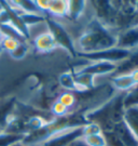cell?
I'll list each match as a JSON object with an SVG mask.
<instances>
[{
  "label": "cell",
  "instance_id": "cell-1",
  "mask_svg": "<svg viewBox=\"0 0 138 146\" xmlns=\"http://www.w3.org/2000/svg\"><path fill=\"white\" fill-rule=\"evenodd\" d=\"M117 47V35L97 19H93L78 38L76 49L78 53H94Z\"/></svg>",
  "mask_w": 138,
  "mask_h": 146
},
{
  "label": "cell",
  "instance_id": "cell-2",
  "mask_svg": "<svg viewBox=\"0 0 138 146\" xmlns=\"http://www.w3.org/2000/svg\"><path fill=\"white\" fill-rule=\"evenodd\" d=\"M124 96L125 95H117L105 105L87 113L85 120L87 122L97 123L102 132L112 130L114 125L123 120V113L125 110Z\"/></svg>",
  "mask_w": 138,
  "mask_h": 146
},
{
  "label": "cell",
  "instance_id": "cell-3",
  "mask_svg": "<svg viewBox=\"0 0 138 146\" xmlns=\"http://www.w3.org/2000/svg\"><path fill=\"white\" fill-rule=\"evenodd\" d=\"M46 24L48 26L49 31L52 34V36L54 37L57 47H61L63 49H65L70 55L76 56L78 54L76 44L72 40L71 36L66 31V28L63 26L59 22L55 21L53 19H50V17L46 19Z\"/></svg>",
  "mask_w": 138,
  "mask_h": 146
},
{
  "label": "cell",
  "instance_id": "cell-4",
  "mask_svg": "<svg viewBox=\"0 0 138 146\" xmlns=\"http://www.w3.org/2000/svg\"><path fill=\"white\" fill-rule=\"evenodd\" d=\"M134 51L114 47V48H111V49L104 50V51H99V52L78 53V54L81 58H86V60L91 61V62H99L100 61V62H110V63H114V64H118V63L126 61L127 58H131V55L133 54Z\"/></svg>",
  "mask_w": 138,
  "mask_h": 146
},
{
  "label": "cell",
  "instance_id": "cell-5",
  "mask_svg": "<svg viewBox=\"0 0 138 146\" xmlns=\"http://www.w3.org/2000/svg\"><path fill=\"white\" fill-rule=\"evenodd\" d=\"M82 127L83 125H79L59 131L40 146H68L75 140L82 137Z\"/></svg>",
  "mask_w": 138,
  "mask_h": 146
},
{
  "label": "cell",
  "instance_id": "cell-6",
  "mask_svg": "<svg viewBox=\"0 0 138 146\" xmlns=\"http://www.w3.org/2000/svg\"><path fill=\"white\" fill-rule=\"evenodd\" d=\"M117 47L131 51L138 49V25L126 27L117 35Z\"/></svg>",
  "mask_w": 138,
  "mask_h": 146
},
{
  "label": "cell",
  "instance_id": "cell-7",
  "mask_svg": "<svg viewBox=\"0 0 138 146\" xmlns=\"http://www.w3.org/2000/svg\"><path fill=\"white\" fill-rule=\"evenodd\" d=\"M118 69V64L110 62H92L87 64L85 66L78 69L76 74H87L93 77L96 76H102V75H109L111 73L117 72Z\"/></svg>",
  "mask_w": 138,
  "mask_h": 146
},
{
  "label": "cell",
  "instance_id": "cell-8",
  "mask_svg": "<svg viewBox=\"0 0 138 146\" xmlns=\"http://www.w3.org/2000/svg\"><path fill=\"white\" fill-rule=\"evenodd\" d=\"M34 47L37 52L49 53L57 48L56 41L50 31H43L37 35L34 39Z\"/></svg>",
  "mask_w": 138,
  "mask_h": 146
},
{
  "label": "cell",
  "instance_id": "cell-9",
  "mask_svg": "<svg viewBox=\"0 0 138 146\" xmlns=\"http://www.w3.org/2000/svg\"><path fill=\"white\" fill-rule=\"evenodd\" d=\"M123 122L138 140V105H133L124 110Z\"/></svg>",
  "mask_w": 138,
  "mask_h": 146
},
{
  "label": "cell",
  "instance_id": "cell-10",
  "mask_svg": "<svg viewBox=\"0 0 138 146\" xmlns=\"http://www.w3.org/2000/svg\"><path fill=\"white\" fill-rule=\"evenodd\" d=\"M112 131L118 135L124 146H138V140L129 131L126 125L123 122V120L113 127Z\"/></svg>",
  "mask_w": 138,
  "mask_h": 146
},
{
  "label": "cell",
  "instance_id": "cell-11",
  "mask_svg": "<svg viewBox=\"0 0 138 146\" xmlns=\"http://www.w3.org/2000/svg\"><path fill=\"white\" fill-rule=\"evenodd\" d=\"M111 84H112L113 88L119 91H129L136 87L129 73L118 74L117 76H114L111 79Z\"/></svg>",
  "mask_w": 138,
  "mask_h": 146
},
{
  "label": "cell",
  "instance_id": "cell-12",
  "mask_svg": "<svg viewBox=\"0 0 138 146\" xmlns=\"http://www.w3.org/2000/svg\"><path fill=\"white\" fill-rule=\"evenodd\" d=\"M73 75H75V81L77 84V92H86V91L94 88L95 77H93L91 75H87V74L73 73Z\"/></svg>",
  "mask_w": 138,
  "mask_h": 146
},
{
  "label": "cell",
  "instance_id": "cell-13",
  "mask_svg": "<svg viewBox=\"0 0 138 146\" xmlns=\"http://www.w3.org/2000/svg\"><path fill=\"white\" fill-rule=\"evenodd\" d=\"M86 1L84 0H70L68 1V14L67 16L71 20H79L85 11Z\"/></svg>",
  "mask_w": 138,
  "mask_h": 146
},
{
  "label": "cell",
  "instance_id": "cell-14",
  "mask_svg": "<svg viewBox=\"0 0 138 146\" xmlns=\"http://www.w3.org/2000/svg\"><path fill=\"white\" fill-rule=\"evenodd\" d=\"M48 12L53 17H65L68 14V1L51 0Z\"/></svg>",
  "mask_w": 138,
  "mask_h": 146
},
{
  "label": "cell",
  "instance_id": "cell-15",
  "mask_svg": "<svg viewBox=\"0 0 138 146\" xmlns=\"http://www.w3.org/2000/svg\"><path fill=\"white\" fill-rule=\"evenodd\" d=\"M58 82L61 86V88H64L66 91L77 92V84L75 81V75L71 72H66V73L61 74L58 79Z\"/></svg>",
  "mask_w": 138,
  "mask_h": 146
},
{
  "label": "cell",
  "instance_id": "cell-16",
  "mask_svg": "<svg viewBox=\"0 0 138 146\" xmlns=\"http://www.w3.org/2000/svg\"><path fill=\"white\" fill-rule=\"evenodd\" d=\"M15 7L22 12L25 13H37V14H42L38 7L36 5L35 0H22V1H13Z\"/></svg>",
  "mask_w": 138,
  "mask_h": 146
},
{
  "label": "cell",
  "instance_id": "cell-17",
  "mask_svg": "<svg viewBox=\"0 0 138 146\" xmlns=\"http://www.w3.org/2000/svg\"><path fill=\"white\" fill-rule=\"evenodd\" d=\"M25 135H20V134H13L9 133L5 131L0 132V146H11L16 142L23 141Z\"/></svg>",
  "mask_w": 138,
  "mask_h": 146
},
{
  "label": "cell",
  "instance_id": "cell-18",
  "mask_svg": "<svg viewBox=\"0 0 138 146\" xmlns=\"http://www.w3.org/2000/svg\"><path fill=\"white\" fill-rule=\"evenodd\" d=\"M57 101L61 103L65 107H67L68 110H70L72 107L76 106L77 103V96L75 92H70V91H65L61 94H59V96L57 98Z\"/></svg>",
  "mask_w": 138,
  "mask_h": 146
},
{
  "label": "cell",
  "instance_id": "cell-19",
  "mask_svg": "<svg viewBox=\"0 0 138 146\" xmlns=\"http://www.w3.org/2000/svg\"><path fill=\"white\" fill-rule=\"evenodd\" d=\"M82 139L87 146H107L106 139H105V135L102 133L82 136Z\"/></svg>",
  "mask_w": 138,
  "mask_h": 146
},
{
  "label": "cell",
  "instance_id": "cell-20",
  "mask_svg": "<svg viewBox=\"0 0 138 146\" xmlns=\"http://www.w3.org/2000/svg\"><path fill=\"white\" fill-rule=\"evenodd\" d=\"M20 42H23V41H20V40H17V39H15V38H12V37H10V36H5V35H3L2 41H1V43H0V47L10 54L11 52H13L16 48L20 46Z\"/></svg>",
  "mask_w": 138,
  "mask_h": 146
},
{
  "label": "cell",
  "instance_id": "cell-21",
  "mask_svg": "<svg viewBox=\"0 0 138 146\" xmlns=\"http://www.w3.org/2000/svg\"><path fill=\"white\" fill-rule=\"evenodd\" d=\"M69 110L67 107H65L64 105L59 103L58 101L53 102V104L51 105V113L52 115L55 118H61V117H66L67 115H69Z\"/></svg>",
  "mask_w": 138,
  "mask_h": 146
},
{
  "label": "cell",
  "instance_id": "cell-22",
  "mask_svg": "<svg viewBox=\"0 0 138 146\" xmlns=\"http://www.w3.org/2000/svg\"><path fill=\"white\" fill-rule=\"evenodd\" d=\"M100 133H102V128L95 122H87L82 127V136L100 134Z\"/></svg>",
  "mask_w": 138,
  "mask_h": 146
},
{
  "label": "cell",
  "instance_id": "cell-23",
  "mask_svg": "<svg viewBox=\"0 0 138 146\" xmlns=\"http://www.w3.org/2000/svg\"><path fill=\"white\" fill-rule=\"evenodd\" d=\"M27 53H28V46H27V43L23 41L20 42V46L16 48L13 52L10 53V55L12 58H14L16 61H20V60H23L25 58Z\"/></svg>",
  "mask_w": 138,
  "mask_h": 146
},
{
  "label": "cell",
  "instance_id": "cell-24",
  "mask_svg": "<svg viewBox=\"0 0 138 146\" xmlns=\"http://www.w3.org/2000/svg\"><path fill=\"white\" fill-rule=\"evenodd\" d=\"M102 134L105 135L107 146H124L123 143L121 142V140L119 139L118 135L112 130L105 131V132H102Z\"/></svg>",
  "mask_w": 138,
  "mask_h": 146
},
{
  "label": "cell",
  "instance_id": "cell-25",
  "mask_svg": "<svg viewBox=\"0 0 138 146\" xmlns=\"http://www.w3.org/2000/svg\"><path fill=\"white\" fill-rule=\"evenodd\" d=\"M35 1H36L37 7H38V9H39V11H40L41 13L49 11L51 0H35Z\"/></svg>",
  "mask_w": 138,
  "mask_h": 146
},
{
  "label": "cell",
  "instance_id": "cell-26",
  "mask_svg": "<svg viewBox=\"0 0 138 146\" xmlns=\"http://www.w3.org/2000/svg\"><path fill=\"white\" fill-rule=\"evenodd\" d=\"M129 74H131V76H132V78H133L134 82H135L136 87H137L138 86V68H134V69H132V70L129 72Z\"/></svg>",
  "mask_w": 138,
  "mask_h": 146
},
{
  "label": "cell",
  "instance_id": "cell-27",
  "mask_svg": "<svg viewBox=\"0 0 138 146\" xmlns=\"http://www.w3.org/2000/svg\"><path fill=\"white\" fill-rule=\"evenodd\" d=\"M68 146H87V145L85 144V142L83 141L82 137H79V139H77V140H75L72 143H70Z\"/></svg>",
  "mask_w": 138,
  "mask_h": 146
},
{
  "label": "cell",
  "instance_id": "cell-28",
  "mask_svg": "<svg viewBox=\"0 0 138 146\" xmlns=\"http://www.w3.org/2000/svg\"><path fill=\"white\" fill-rule=\"evenodd\" d=\"M11 146H25L23 143H22V141L20 142H16V143H14L13 145H11Z\"/></svg>",
  "mask_w": 138,
  "mask_h": 146
},
{
  "label": "cell",
  "instance_id": "cell-29",
  "mask_svg": "<svg viewBox=\"0 0 138 146\" xmlns=\"http://www.w3.org/2000/svg\"><path fill=\"white\" fill-rule=\"evenodd\" d=\"M2 38H3V33H2L1 28H0V43H1V41H2Z\"/></svg>",
  "mask_w": 138,
  "mask_h": 146
},
{
  "label": "cell",
  "instance_id": "cell-30",
  "mask_svg": "<svg viewBox=\"0 0 138 146\" xmlns=\"http://www.w3.org/2000/svg\"><path fill=\"white\" fill-rule=\"evenodd\" d=\"M1 131H3V127L0 125V132H1Z\"/></svg>",
  "mask_w": 138,
  "mask_h": 146
}]
</instances>
